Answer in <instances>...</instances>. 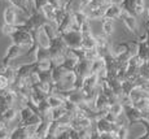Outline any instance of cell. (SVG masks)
Returning a JSON list of instances; mask_svg holds the SVG:
<instances>
[{
    "instance_id": "30",
    "label": "cell",
    "mask_w": 149,
    "mask_h": 139,
    "mask_svg": "<svg viewBox=\"0 0 149 139\" xmlns=\"http://www.w3.org/2000/svg\"><path fill=\"white\" fill-rule=\"evenodd\" d=\"M66 112H68V109L65 108V105L52 108L51 109V118H52V121H57L60 117H62V116L66 113Z\"/></svg>"
},
{
    "instance_id": "40",
    "label": "cell",
    "mask_w": 149,
    "mask_h": 139,
    "mask_svg": "<svg viewBox=\"0 0 149 139\" xmlns=\"http://www.w3.org/2000/svg\"><path fill=\"white\" fill-rule=\"evenodd\" d=\"M48 3H49V4H52L54 8H60V7H62V5H64L65 0H48Z\"/></svg>"
},
{
    "instance_id": "21",
    "label": "cell",
    "mask_w": 149,
    "mask_h": 139,
    "mask_svg": "<svg viewBox=\"0 0 149 139\" xmlns=\"http://www.w3.org/2000/svg\"><path fill=\"white\" fill-rule=\"evenodd\" d=\"M105 69V59L104 57H97L96 60L91 61V73L100 74Z\"/></svg>"
},
{
    "instance_id": "4",
    "label": "cell",
    "mask_w": 149,
    "mask_h": 139,
    "mask_svg": "<svg viewBox=\"0 0 149 139\" xmlns=\"http://www.w3.org/2000/svg\"><path fill=\"white\" fill-rule=\"evenodd\" d=\"M49 52H51V57H56L58 55H64L66 53V50H68V46L65 43V40L62 39V37L60 35H56L53 39H51V44H49Z\"/></svg>"
},
{
    "instance_id": "6",
    "label": "cell",
    "mask_w": 149,
    "mask_h": 139,
    "mask_svg": "<svg viewBox=\"0 0 149 139\" xmlns=\"http://www.w3.org/2000/svg\"><path fill=\"white\" fill-rule=\"evenodd\" d=\"M96 40H97L96 48L101 57H105L109 53H113V46L110 44L107 35H104V34L102 35H96Z\"/></svg>"
},
{
    "instance_id": "22",
    "label": "cell",
    "mask_w": 149,
    "mask_h": 139,
    "mask_svg": "<svg viewBox=\"0 0 149 139\" xmlns=\"http://www.w3.org/2000/svg\"><path fill=\"white\" fill-rule=\"evenodd\" d=\"M0 73H3L5 77L9 79V82L12 83L14 79H16V76H17V69H14L13 66L10 65H1L0 66Z\"/></svg>"
},
{
    "instance_id": "9",
    "label": "cell",
    "mask_w": 149,
    "mask_h": 139,
    "mask_svg": "<svg viewBox=\"0 0 149 139\" xmlns=\"http://www.w3.org/2000/svg\"><path fill=\"white\" fill-rule=\"evenodd\" d=\"M3 20L4 24H18L17 21V8L13 7L12 4L7 7L3 12Z\"/></svg>"
},
{
    "instance_id": "26",
    "label": "cell",
    "mask_w": 149,
    "mask_h": 139,
    "mask_svg": "<svg viewBox=\"0 0 149 139\" xmlns=\"http://www.w3.org/2000/svg\"><path fill=\"white\" fill-rule=\"evenodd\" d=\"M47 100H48V103H49L51 108L61 107V105H64V104H65V99H62V98L60 96V95H57V94H51V95H48Z\"/></svg>"
},
{
    "instance_id": "5",
    "label": "cell",
    "mask_w": 149,
    "mask_h": 139,
    "mask_svg": "<svg viewBox=\"0 0 149 139\" xmlns=\"http://www.w3.org/2000/svg\"><path fill=\"white\" fill-rule=\"evenodd\" d=\"M24 47H21V46L16 44V43H12V44L9 46V47L7 48V52H5V55L3 56L1 59V65H9V62L12 61V60H16L17 57L22 56L24 55Z\"/></svg>"
},
{
    "instance_id": "8",
    "label": "cell",
    "mask_w": 149,
    "mask_h": 139,
    "mask_svg": "<svg viewBox=\"0 0 149 139\" xmlns=\"http://www.w3.org/2000/svg\"><path fill=\"white\" fill-rule=\"evenodd\" d=\"M122 12H123V8L121 7V4H119V3H111V4L107 8L105 14H104V17H102V18H111V20L121 18Z\"/></svg>"
},
{
    "instance_id": "19",
    "label": "cell",
    "mask_w": 149,
    "mask_h": 139,
    "mask_svg": "<svg viewBox=\"0 0 149 139\" xmlns=\"http://www.w3.org/2000/svg\"><path fill=\"white\" fill-rule=\"evenodd\" d=\"M8 1L10 3V4L13 5V7L17 8V11H19V12H22L24 14H26V16H30L31 12L29 9V4L26 0H8Z\"/></svg>"
},
{
    "instance_id": "41",
    "label": "cell",
    "mask_w": 149,
    "mask_h": 139,
    "mask_svg": "<svg viewBox=\"0 0 149 139\" xmlns=\"http://www.w3.org/2000/svg\"><path fill=\"white\" fill-rule=\"evenodd\" d=\"M26 1L29 4V8H30V9H34V1H35V0H26Z\"/></svg>"
},
{
    "instance_id": "36",
    "label": "cell",
    "mask_w": 149,
    "mask_h": 139,
    "mask_svg": "<svg viewBox=\"0 0 149 139\" xmlns=\"http://www.w3.org/2000/svg\"><path fill=\"white\" fill-rule=\"evenodd\" d=\"M97 57H100V53L97 51V48H91V50H86V59L90 60V61H93Z\"/></svg>"
},
{
    "instance_id": "12",
    "label": "cell",
    "mask_w": 149,
    "mask_h": 139,
    "mask_svg": "<svg viewBox=\"0 0 149 139\" xmlns=\"http://www.w3.org/2000/svg\"><path fill=\"white\" fill-rule=\"evenodd\" d=\"M100 85V76L96 73H90L88 76L84 77L83 81V87L87 88H97V86Z\"/></svg>"
},
{
    "instance_id": "20",
    "label": "cell",
    "mask_w": 149,
    "mask_h": 139,
    "mask_svg": "<svg viewBox=\"0 0 149 139\" xmlns=\"http://www.w3.org/2000/svg\"><path fill=\"white\" fill-rule=\"evenodd\" d=\"M101 20H102V22H101L102 34L109 38L114 33V21L111 18H101Z\"/></svg>"
},
{
    "instance_id": "27",
    "label": "cell",
    "mask_w": 149,
    "mask_h": 139,
    "mask_svg": "<svg viewBox=\"0 0 149 139\" xmlns=\"http://www.w3.org/2000/svg\"><path fill=\"white\" fill-rule=\"evenodd\" d=\"M65 72H66V70H65L61 65H54L53 69H52V72H51V74H52V81L54 83L60 82V81L62 79V77H64Z\"/></svg>"
},
{
    "instance_id": "38",
    "label": "cell",
    "mask_w": 149,
    "mask_h": 139,
    "mask_svg": "<svg viewBox=\"0 0 149 139\" xmlns=\"http://www.w3.org/2000/svg\"><path fill=\"white\" fill-rule=\"evenodd\" d=\"M81 33L82 34H90L92 33V29H91V20H87L86 22H83L81 26Z\"/></svg>"
},
{
    "instance_id": "17",
    "label": "cell",
    "mask_w": 149,
    "mask_h": 139,
    "mask_svg": "<svg viewBox=\"0 0 149 139\" xmlns=\"http://www.w3.org/2000/svg\"><path fill=\"white\" fill-rule=\"evenodd\" d=\"M56 9H57V8H54L52 4H49V3H48V4L42 9V12L45 16L47 21L52 22L54 26H56ZM56 27H57V26H56Z\"/></svg>"
},
{
    "instance_id": "13",
    "label": "cell",
    "mask_w": 149,
    "mask_h": 139,
    "mask_svg": "<svg viewBox=\"0 0 149 139\" xmlns=\"http://www.w3.org/2000/svg\"><path fill=\"white\" fill-rule=\"evenodd\" d=\"M9 138L10 139H30L26 125H18V127L13 129L12 131H10Z\"/></svg>"
},
{
    "instance_id": "10",
    "label": "cell",
    "mask_w": 149,
    "mask_h": 139,
    "mask_svg": "<svg viewBox=\"0 0 149 139\" xmlns=\"http://www.w3.org/2000/svg\"><path fill=\"white\" fill-rule=\"evenodd\" d=\"M36 68V61L34 60L33 62H27V64H24V65L18 66L17 68V78H27L30 76V73L33 70H35Z\"/></svg>"
},
{
    "instance_id": "35",
    "label": "cell",
    "mask_w": 149,
    "mask_h": 139,
    "mask_svg": "<svg viewBox=\"0 0 149 139\" xmlns=\"http://www.w3.org/2000/svg\"><path fill=\"white\" fill-rule=\"evenodd\" d=\"M116 134H117V139H126L128 137V126L126 124L125 125H119Z\"/></svg>"
},
{
    "instance_id": "1",
    "label": "cell",
    "mask_w": 149,
    "mask_h": 139,
    "mask_svg": "<svg viewBox=\"0 0 149 139\" xmlns=\"http://www.w3.org/2000/svg\"><path fill=\"white\" fill-rule=\"evenodd\" d=\"M10 39H12L13 43H16V44L21 46V47H24V48L33 47L34 43L36 42V40L34 39L33 33H31L30 30H27V29H19L18 31H16L14 34L10 35Z\"/></svg>"
},
{
    "instance_id": "42",
    "label": "cell",
    "mask_w": 149,
    "mask_h": 139,
    "mask_svg": "<svg viewBox=\"0 0 149 139\" xmlns=\"http://www.w3.org/2000/svg\"><path fill=\"white\" fill-rule=\"evenodd\" d=\"M147 11H148V21H147V24H145V26H147V27H149V5H148Z\"/></svg>"
},
{
    "instance_id": "2",
    "label": "cell",
    "mask_w": 149,
    "mask_h": 139,
    "mask_svg": "<svg viewBox=\"0 0 149 139\" xmlns=\"http://www.w3.org/2000/svg\"><path fill=\"white\" fill-rule=\"evenodd\" d=\"M62 37V39L65 40L66 46L69 48H79L82 47V40H83V35L81 33V30H66L62 34H60Z\"/></svg>"
},
{
    "instance_id": "31",
    "label": "cell",
    "mask_w": 149,
    "mask_h": 139,
    "mask_svg": "<svg viewBox=\"0 0 149 139\" xmlns=\"http://www.w3.org/2000/svg\"><path fill=\"white\" fill-rule=\"evenodd\" d=\"M74 20H75V22H77V25L81 27L83 22H86L87 20H90L88 18V16H87V13L84 12V11H77V12H74Z\"/></svg>"
},
{
    "instance_id": "29",
    "label": "cell",
    "mask_w": 149,
    "mask_h": 139,
    "mask_svg": "<svg viewBox=\"0 0 149 139\" xmlns=\"http://www.w3.org/2000/svg\"><path fill=\"white\" fill-rule=\"evenodd\" d=\"M109 111H110L114 116L119 117V116L125 114V105H123L121 101H117V103H114V104H111V105H109Z\"/></svg>"
},
{
    "instance_id": "37",
    "label": "cell",
    "mask_w": 149,
    "mask_h": 139,
    "mask_svg": "<svg viewBox=\"0 0 149 139\" xmlns=\"http://www.w3.org/2000/svg\"><path fill=\"white\" fill-rule=\"evenodd\" d=\"M10 86V82L3 73H0V91H4Z\"/></svg>"
},
{
    "instance_id": "34",
    "label": "cell",
    "mask_w": 149,
    "mask_h": 139,
    "mask_svg": "<svg viewBox=\"0 0 149 139\" xmlns=\"http://www.w3.org/2000/svg\"><path fill=\"white\" fill-rule=\"evenodd\" d=\"M145 12V0H136L135 3V16L140 17Z\"/></svg>"
},
{
    "instance_id": "24",
    "label": "cell",
    "mask_w": 149,
    "mask_h": 139,
    "mask_svg": "<svg viewBox=\"0 0 149 139\" xmlns=\"http://www.w3.org/2000/svg\"><path fill=\"white\" fill-rule=\"evenodd\" d=\"M17 114H18V109H17L16 107L14 105L13 107H8V108L3 112V120H4L5 122L9 124L17 117Z\"/></svg>"
},
{
    "instance_id": "3",
    "label": "cell",
    "mask_w": 149,
    "mask_h": 139,
    "mask_svg": "<svg viewBox=\"0 0 149 139\" xmlns=\"http://www.w3.org/2000/svg\"><path fill=\"white\" fill-rule=\"evenodd\" d=\"M121 20L122 22L125 24V26L127 27V30H130V33H132L136 38L140 37L139 33V25H137V18L135 14L127 12V11H123L121 14Z\"/></svg>"
},
{
    "instance_id": "11",
    "label": "cell",
    "mask_w": 149,
    "mask_h": 139,
    "mask_svg": "<svg viewBox=\"0 0 149 139\" xmlns=\"http://www.w3.org/2000/svg\"><path fill=\"white\" fill-rule=\"evenodd\" d=\"M93 108L95 109H104V108H109V98L105 94H102L101 91H97V95L93 100Z\"/></svg>"
},
{
    "instance_id": "14",
    "label": "cell",
    "mask_w": 149,
    "mask_h": 139,
    "mask_svg": "<svg viewBox=\"0 0 149 139\" xmlns=\"http://www.w3.org/2000/svg\"><path fill=\"white\" fill-rule=\"evenodd\" d=\"M77 74L78 76H82V77H86L91 73V61L87 59H83L78 62L77 65V69H75Z\"/></svg>"
},
{
    "instance_id": "25",
    "label": "cell",
    "mask_w": 149,
    "mask_h": 139,
    "mask_svg": "<svg viewBox=\"0 0 149 139\" xmlns=\"http://www.w3.org/2000/svg\"><path fill=\"white\" fill-rule=\"evenodd\" d=\"M35 55V61H40V60H45V59H52L51 57V52L49 48H43V47H38L34 52Z\"/></svg>"
},
{
    "instance_id": "28",
    "label": "cell",
    "mask_w": 149,
    "mask_h": 139,
    "mask_svg": "<svg viewBox=\"0 0 149 139\" xmlns=\"http://www.w3.org/2000/svg\"><path fill=\"white\" fill-rule=\"evenodd\" d=\"M78 62H79V60L66 56V59L64 60V62L61 64V66L65 69V70H75V69H77V65H78Z\"/></svg>"
},
{
    "instance_id": "18",
    "label": "cell",
    "mask_w": 149,
    "mask_h": 139,
    "mask_svg": "<svg viewBox=\"0 0 149 139\" xmlns=\"http://www.w3.org/2000/svg\"><path fill=\"white\" fill-rule=\"evenodd\" d=\"M51 121L47 120H42V122L38 125L36 127V133H35V139H44L47 137V133H48V127H49Z\"/></svg>"
},
{
    "instance_id": "7",
    "label": "cell",
    "mask_w": 149,
    "mask_h": 139,
    "mask_svg": "<svg viewBox=\"0 0 149 139\" xmlns=\"http://www.w3.org/2000/svg\"><path fill=\"white\" fill-rule=\"evenodd\" d=\"M31 33H33V35H34V39L38 42L39 47H43V48H48V47H49L51 39H49V37L47 35V33L44 31L43 26H42V27L35 29V30H31Z\"/></svg>"
},
{
    "instance_id": "32",
    "label": "cell",
    "mask_w": 149,
    "mask_h": 139,
    "mask_svg": "<svg viewBox=\"0 0 149 139\" xmlns=\"http://www.w3.org/2000/svg\"><path fill=\"white\" fill-rule=\"evenodd\" d=\"M33 113H34V112L31 111V109L29 108L27 105L21 107V108H19V124H24L25 121H26Z\"/></svg>"
},
{
    "instance_id": "33",
    "label": "cell",
    "mask_w": 149,
    "mask_h": 139,
    "mask_svg": "<svg viewBox=\"0 0 149 139\" xmlns=\"http://www.w3.org/2000/svg\"><path fill=\"white\" fill-rule=\"evenodd\" d=\"M135 3L136 0H122L119 4L123 8V11H127V12L135 14Z\"/></svg>"
},
{
    "instance_id": "23",
    "label": "cell",
    "mask_w": 149,
    "mask_h": 139,
    "mask_svg": "<svg viewBox=\"0 0 149 139\" xmlns=\"http://www.w3.org/2000/svg\"><path fill=\"white\" fill-rule=\"evenodd\" d=\"M54 66V64L52 61V59H45V60H40V61H36V68L35 70L38 72H48L52 70Z\"/></svg>"
},
{
    "instance_id": "39",
    "label": "cell",
    "mask_w": 149,
    "mask_h": 139,
    "mask_svg": "<svg viewBox=\"0 0 149 139\" xmlns=\"http://www.w3.org/2000/svg\"><path fill=\"white\" fill-rule=\"evenodd\" d=\"M47 4H48V0H35L34 1V9L42 11Z\"/></svg>"
},
{
    "instance_id": "16",
    "label": "cell",
    "mask_w": 149,
    "mask_h": 139,
    "mask_svg": "<svg viewBox=\"0 0 149 139\" xmlns=\"http://www.w3.org/2000/svg\"><path fill=\"white\" fill-rule=\"evenodd\" d=\"M83 35V40H82V47L84 50H91V48H96L97 40H96V35H93L92 33L90 34H82Z\"/></svg>"
},
{
    "instance_id": "15",
    "label": "cell",
    "mask_w": 149,
    "mask_h": 139,
    "mask_svg": "<svg viewBox=\"0 0 149 139\" xmlns=\"http://www.w3.org/2000/svg\"><path fill=\"white\" fill-rule=\"evenodd\" d=\"M19 29H25V22L21 24H3L1 26V33L4 35H12L16 31H18Z\"/></svg>"
}]
</instances>
